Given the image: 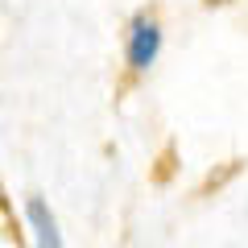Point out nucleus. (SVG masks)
<instances>
[{"label": "nucleus", "instance_id": "obj_3", "mask_svg": "<svg viewBox=\"0 0 248 248\" xmlns=\"http://www.w3.org/2000/svg\"><path fill=\"white\" fill-rule=\"evenodd\" d=\"M211 4H232V0H211Z\"/></svg>", "mask_w": 248, "mask_h": 248}, {"label": "nucleus", "instance_id": "obj_1", "mask_svg": "<svg viewBox=\"0 0 248 248\" xmlns=\"http://www.w3.org/2000/svg\"><path fill=\"white\" fill-rule=\"evenodd\" d=\"M124 54H128V66H133V71H149L153 62H157V54H161V25L149 17V13L133 17Z\"/></svg>", "mask_w": 248, "mask_h": 248}, {"label": "nucleus", "instance_id": "obj_2", "mask_svg": "<svg viewBox=\"0 0 248 248\" xmlns=\"http://www.w3.org/2000/svg\"><path fill=\"white\" fill-rule=\"evenodd\" d=\"M25 215H29V232H33L37 248H66V240H62V232H58V219H54V211L42 199H29Z\"/></svg>", "mask_w": 248, "mask_h": 248}]
</instances>
